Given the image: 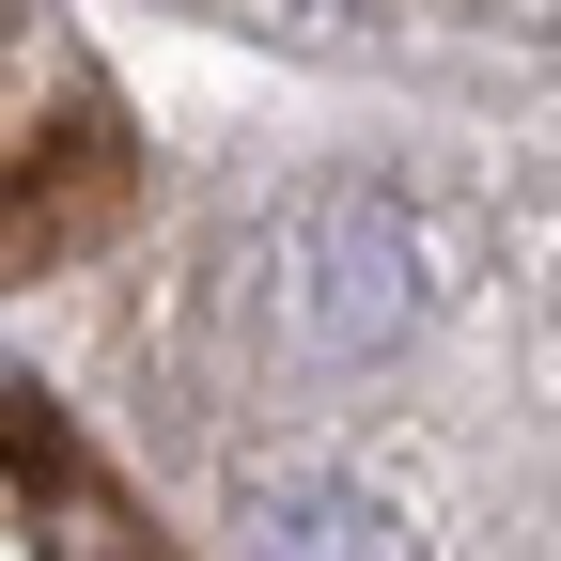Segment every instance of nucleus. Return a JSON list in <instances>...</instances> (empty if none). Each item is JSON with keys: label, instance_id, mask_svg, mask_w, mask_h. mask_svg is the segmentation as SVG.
<instances>
[{"label": "nucleus", "instance_id": "obj_1", "mask_svg": "<svg viewBox=\"0 0 561 561\" xmlns=\"http://www.w3.org/2000/svg\"><path fill=\"white\" fill-rule=\"evenodd\" d=\"M250 312H265V343H297V359H375V343H405V312H421L405 203H375V187H297V203L250 234Z\"/></svg>", "mask_w": 561, "mask_h": 561}, {"label": "nucleus", "instance_id": "obj_2", "mask_svg": "<svg viewBox=\"0 0 561 561\" xmlns=\"http://www.w3.org/2000/svg\"><path fill=\"white\" fill-rule=\"evenodd\" d=\"M32 561H157V546H140L79 468H47V500H32Z\"/></svg>", "mask_w": 561, "mask_h": 561}, {"label": "nucleus", "instance_id": "obj_3", "mask_svg": "<svg viewBox=\"0 0 561 561\" xmlns=\"http://www.w3.org/2000/svg\"><path fill=\"white\" fill-rule=\"evenodd\" d=\"M359 530L375 515H343V500H265V561H375Z\"/></svg>", "mask_w": 561, "mask_h": 561}]
</instances>
